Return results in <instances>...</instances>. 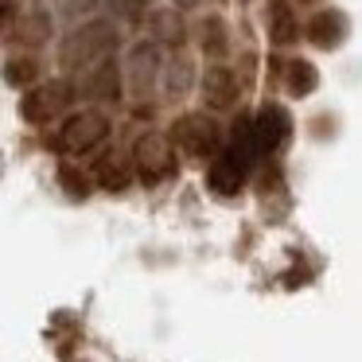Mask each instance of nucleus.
Masks as SVG:
<instances>
[{"label": "nucleus", "mask_w": 362, "mask_h": 362, "mask_svg": "<svg viewBox=\"0 0 362 362\" xmlns=\"http://www.w3.org/2000/svg\"><path fill=\"white\" fill-rule=\"evenodd\" d=\"M125 32H121L117 20L110 16H98V20H86L78 28H63L55 43V66L59 74H86L90 66H98L102 59H113V55H125Z\"/></svg>", "instance_id": "f257e3e1"}, {"label": "nucleus", "mask_w": 362, "mask_h": 362, "mask_svg": "<svg viewBox=\"0 0 362 362\" xmlns=\"http://www.w3.org/2000/svg\"><path fill=\"white\" fill-rule=\"evenodd\" d=\"M78 102H82L78 78H71V74H51L40 86L24 90V94L16 98V113H20L24 125L43 129V125H51V121H66L78 110Z\"/></svg>", "instance_id": "f03ea898"}, {"label": "nucleus", "mask_w": 362, "mask_h": 362, "mask_svg": "<svg viewBox=\"0 0 362 362\" xmlns=\"http://www.w3.org/2000/svg\"><path fill=\"white\" fill-rule=\"evenodd\" d=\"M168 136H172L175 152L191 164H211L222 148H226V129L214 113L206 110H180L168 125Z\"/></svg>", "instance_id": "7ed1b4c3"}, {"label": "nucleus", "mask_w": 362, "mask_h": 362, "mask_svg": "<svg viewBox=\"0 0 362 362\" xmlns=\"http://www.w3.org/2000/svg\"><path fill=\"white\" fill-rule=\"evenodd\" d=\"M110 136H113V117L105 110H94V105H82L74 110L66 121H59L55 129V148L63 152L66 160H90V156H102L110 148Z\"/></svg>", "instance_id": "20e7f679"}, {"label": "nucleus", "mask_w": 362, "mask_h": 362, "mask_svg": "<svg viewBox=\"0 0 362 362\" xmlns=\"http://www.w3.org/2000/svg\"><path fill=\"white\" fill-rule=\"evenodd\" d=\"M129 156L136 168V183H144V187H164L180 175V152L164 129H144L133 141Z\"/></svg>", "instance_id": "39448f33"}, {"label": "nucleus", "mask_w": 362, "mask_h": 362, "mask_svg": "<svg viewBox=\"0 0 362 362\" xmlns=\"http://www.w3.org/2000/svg\"><path fill=\"white\" fill-rule=\"evenodd\" d=\"M125 63V86H129V102H156L160 98V82H164V63L168 51L156 47L152 40H133L121 55Z\"/></svg>", "instance_id": "423d86ee"}, {"label": "nucleus", "mask_w": 362, "mask_h": 362, "mask_svg": "<svg viewBox=\"0 0 362 362\" xmlns=\"http://www.w3.org/2000/svg\"><path fill=\"white\" fill-rule=\"evenodd\" d=\"M78 98L82 105H94V110H117L129 102V86H125V63L121 55L102 59L98 66H90L86 74H78Z\"/></svg>", "instance_id": "0eeeda50"}, {"label": "nucleus", "mask_w": 362, "mask_h": 362, "mask_svg": "<svg viewBox=\"0 0 362 362\" xmlns=\"http://www.w3.org/2000/svg\"><path fill=\"white\" fill-rule=\"evenodd\" d=\"M292 136H296V117H292V110L284 102H276V98H265V102L257 105V113H253V141H257L261 160L281 156L292 144Z\"/></svg>", "instance_id": "6e6552de"}, {"label": "nucleus", "mask_w": 362, "mask_h": 362, "mask_svg": "<svg viewBox=\"0 0 362 362\" xmlns=\"http://www.w3.org/2000/svg\"><path fill=\"white\" fill-rule=\"evenodd\" d=\"M245 98V82L238 74V66L230 63H206L203 66V82H199V110L214 113H234Z\"/></svg>", "instance_id": "1a4fd4ad"}, {"label": "nucleus", "mask_w": 362, "mask_h": 362, "mask_svg": "<svg viewBox=\"0 0 362 362\" xmlns=\"http://www.w3.org/2000/svg\"><path fill=\"white\" fill-rule=\"evenodd\" d=\"M199 82H203V66H199L195 51H175L164 63V82H160V102L164 105H183L187 98H199Z\"/></svg>", "instance_id": "9d476101"}, {"label": "nucleus", "mask_w": 362, "mask_h": 362, "mask_svg": "<svg viewBox=\"0 0 362 362\" xmlns=\"http://www.w3.org/2000/svg\"><path fill=\"white\" fill-rule=\"evenodd\" d=\"M253 160L250 156H242L238 148H222L218 156L206 164V191L211 195H218V199H234V195H242L245 191V183H250V175H253Z\"/></svg>", "instance_id": "9b49d317"}, {"label": "nucleus", "mask_w": 362, "mask_h": 362, "mask_svg": "<svg viewBox=\"0 0 362 362\" xmlns=\"http://www.w3.org/2000/svg\"><path fill=\"white\" fill-rule=\"evenodd\" d=\"M141 32H144V40H152L156 47H164L168 55L187 51V43H195V24H191L180 8H172V4H156Z\"/></svg>", "instance_id": "f8f14e48"}, {"label": "nucleus", "mask_w": 362, "mask_h": 362, "mask_svg": "<svg viewBox=\"0 0 362 362\" xmlns=\"http://www.w3.org/2000/svg\"><path fill=\"white\" fill-rule=\"evenodd\" d=\"M351 40V16L335 4H323L304 20V43L315 51H339Z\"/></svg>", "instance_id": "ddd939ff"}, {"label": "nucleus", "mask_w": 362, "mask_h": 362, "mask_svg": "<svg viewBox=\"0 0 362 362\" xmlns=\"http://www.w3.org/2000/svg\"><path fill=\"white\" fill-rule=\"evenodd\" d=\"M261 28H265V40L273 51H292L304 40V24H300V12L292 0H265Z\"/></svg>", "instance_id": "4468645a"}, {"label": "nucleus", "mask_w": 362, "mask_h": 362, "mask_svg": "<svg viewBox=\"0 0 362 362\" xmlns=\"http://www.w3.org/2000/svg\"><path fill=\"white\" fill-rule=\"evenodd\" d=\"M234 51V35H230V20L222 12H206L195 24V55L206 63H230Z\"/></svg>", "instance_id": "2eb2a0df"}, {"label": "nucleus", "mask_w": 362, "mask_h": 362, "mask_svg": "<svg viewBox=\"0 0 362 362\" xmlns=\"http://www.w3.org/2000/svg\"><path fill=\"white\" fill-rule=\"evenodd\" d=\"M59 35H63V32H59L55 8H28L8 43H20V51H32V55H40L43 47L59 43Z\"/></svg>", "instance_id": "dca6fc26"}, {"label": "nucleus", "mask_w": 362, "mask_h": 362, "mask_svg": "<svg viewBox=\"0 0 362 362\" xmlns=\"http://www.w3.org/2000/svg\"><path fill=\"white\" fill-rule=\"evenodd\" d=\"M90 175H94V187L110 191V195H125V191L136 183L133 156H129V152H117V148H105L102 156H94Z\"/></svg>", "instance_id": "f3484780"}, {"label": "nucleus", "mask_w": 362, "mask_h": 362, "mask_svg": "<svg viewBox=\"0 0 362 362\" xmlns=\"http://www.w3.org/2000/svg\"><path fill=\"white\" fill-rule=\"evenodd\" d=\"M320 82H323L320 66H315L312 59L292 55V59H284V71H281V82H276V86H281L292 102H304V98H312L315 90H320Z\"/></svg>", "instance_id": "a211bd4d"}, {"label": "nucleus", "mask_w": 362, "mask_h": 362, "mask_svg": "<svg viewBox=\"0 0 362 362\" xmlns=\"http://www.w3.org/2000/svg\"><path fill=\"white\" fill-rule=\"evenodd\" d=\"M43 82V59L32 51H8L4 55V86L24 94V90L40 86Z\"/></svg>", "instance_id": "6ab92c4d"}, {"label": "nucleus", "mask_w": 362, "mask_h": 362, "mask_svg": "<svg viewBox=\"0 0 362 362\" xmlns=\"http://www.w3.org/2000/svg\"><path fill=\"white\" fill-rule=\"evenodd\" d=\"M152 8H156V0H102L105 16L117 20L121 28H136V32H141L144 20L152 16Z\"/></svg>", "instance_id": "aec40b11"}, {"label": "nucleus", "mask_w": 362, "mask_h": 362, "mask_svg": "<svg viewBox=\"0 0 362 362\" xmlns=\"http://www.w3.org/2000/svg\"><path fill=\"white\" fill-rule=\"evenodd\" d=\"M55 16H59V24L78 28V24H86V20L105 16V12H102V0H59V4H55Z\"/></svg>", "instance_id": "412c9836"}, {"label": "nucleus", "mask_w": 362, "mask_h": 362, "mask_svg": "<svg viewBox=\"0 0 362 362\" xmlns=\"http://www.w3.org/2000/svg\"><path fill=\"white\" fill-rule=\"evenodd\" d=\"M55 180H59V187H63L71 199H90V191H94V175H86L74 160H63V164H59Z\"/></svg>", "instance_id": "4be33fe9"}, {"label": "nucleus", "mask_w": 362, "mask_h": 362, "mask_svg": "<svg viewBox=\"0 0 362 362\" xmlns=\"http://www.w3.org/2000/svg\"><path fill=\"white\" fill-rule=\"evenodd\" d=\"M24 0H0V24H4V40H12V32L20 28L24 20Z\"/></svg>", "instance_id": "5701e85b"}, {"label": "nucleus", "mask_w": 362, "mask_h": 362, "mask_svg": "<svg viewBox=\"0 0 362 362\" xmlns=\"http://www.w3.org/2000/svg\"><path fill=\"white\" fill-rule=\"evenodd\" d=\"M164 4H172V8H180L183 16H191V12H203L206 0H164Z\"/></svg>", "instance_id": "b1692460"}, {"label": "nucleus", "mask_w": 362, "mask_h": 362, "mask_svg": "<svg viewBox=\"0 0 362 362\" xmlns=\"http://www.w3.org/2000/svg\"><path fill=\"white\" fill-rule=\"evenodd\" d=\"M292 4H296V8H323V0H292Z\"/></svg>", "instance_id": "393cba45"}]
</instances>
